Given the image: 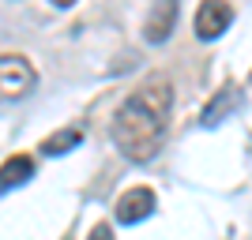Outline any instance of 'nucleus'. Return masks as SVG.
<instances>
[{
	"instance_id": "nucleus-6",
	"label": "nucleus",
	"mask_w": 252,
	"mask_h": 240,
	"mask_svg": "<svg viewBox=\"0 0 252 240\" xmlns=\"http://www.w3.org/2000/svg\"><path fill=\"white\" fill-rule=\"evenodd\" d=\"M31 177H34V158L31 154H11V158H4V165H0V191L19 188V184H27Z\"/></svg>"
},
{
	"instance_id": "nucleus-8",
	"label": "nucleus",
	"mask_w": 252,
	"mask_h": 240,
	"mask_svg": "<svg viewBox=\"0 0 252 240\" xmlns=\"http://www.w3.org/2000/svg\"><path fill=\"white\" fill-rule=\"evenodd\" d=\"M83 143V132L79 128H64V132H53V135H45L42 139V154H49V158H57V154H64V150H72V146H79Z\"/></svg>"
},
{
	"instance_id": "nucleus-5",
	"label": "nucleus",
	"mask_w": 252,
	"mask_h": 240,
	"mask_svg": "<svg viewBox=\"0 0 252 240\" xmlns=\"http://www.w3.org/2000/svg\"><path fill=\"white\" fill-rule=\"evenodd\" d=\"M173 27H177V4H169V0H162V4H155V8L147 11V23H143V34H147V42H166L169 34H173Z\"/></svg>"
},
{
	"instance_id": "nucleus-1",
	"label": "nucleus",
	"mask_w": 252,
	"mask_h": 240,
	"mask_svg": "<svg viewBox=\"0 0 252 240\" xmlns=\"http://www.w3.org/2000/svg\"><path fill=\"white\" fill-rule=\"evenodd\" d=\"M169 109H173V86H169L166 75H151L147 83H139L113 116L117 150L132 161L155 158L158 146L166 143Z\"/></svg>"
},
{
	"instance_id": "nucleus-7",
	"label": "nucleus",
	"mask_w": 252,
	"mask_h": 240,
	"mask_svg": "<svg viewBox=\"0 0 252 240\" xmlns=\"http://www.w3.org/2000/svg\"><path fill=\"white\" fill-rule=\"evenodd\" d=\"M237 102H241V90H237V86H222L219 94H215V102L203 109V128H215L226 113L237 109Z\"/></svg>"
},
{
	"instance_id": "nucleus-2",
	"label": "nucleus",
	"mask_w": 252,
	"mask_h": 240,
	"mask_svg": "<svg viewBox=\"0 0 252 240\" xmlns=\"http://www.w3.org/2000/svg\"><path fill=\"white\" fill-rule=\"evenodd\" d=\"M38 83V72L34 64L19 53H4L0 56V102H15V98H27Z\"/></svg>"
},
{
	"instance_id": "nucleus-3",
	"label": "nucleus",
	"mask_w": 252,
	"mask_h": 240,
	"mask_svg": "<svg viewBox=\"0 0 252 240\" xmlns=\"http://www.w3.org/2000/svg\"><path fill=\"white\" fill-rule=\"evenodd\" d=\"M151 210H155V191L139 184V188H128L125 195L117 199L113 214H117V221H121V225H136V221L147 218Z\"/></svg>"
},
{
	"instance_id": "nucleus-9",
	"label": "nucleus",
	"mask_w": 252,
	"mask_h": 240,
	"mask_svg": "<svg viewBox=\"0 0 252 240\" xmlns=\"http://www.w3.org/2000/svg\"><path fill=\"white\" fill-rule=\"evenodd\" d=\"M87 240H113V229H109V221H98L94 229H91V237Z\"/></svg>"
},
{
	"instance_id": "nucleus-4",
	"label": "nucleus",
	"mask_w": 252,
	"mask_h": 240,
	"mask_svg": "<svg viewBox=\"0 0 252 240\" xmlns=\"http://www.w3.org/2000/svg\"><path fill=\"white\" fill-rule=\"evenodd\" d=\"M230 23H233V4H226V0L203 4V8L196 11V34H200L203 42H211V38L226 34V27H230Z\"/></svg>"
}]
</instances>
